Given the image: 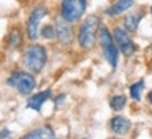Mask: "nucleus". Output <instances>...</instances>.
Masks as SVG:
<instances>
[{
	"label": "nucleus",
	"mask_w": 152,
	"mask_h": 139,
	"mask_svg": "<svg viewBox=\"0 0 152 139\" xmlns=\"http://www.w3.org/2000/svg\"><path fill=\"white\" fill-rule=\"evenodd\" d=\"M142 17H144V13L141 11H132V13H128L127 16L124 17L123 20V24H124V30H127L128 32H137L138 27H140V23H141Z\"/></svg>",
	"instance_id": "12"
},
{
	"label": "nucleus",
	"mask_w": 152,
	"mask_h": 139,
	"mask_svg": "<svg viewBox=\"0 0 152 139\" xmlns=\"http://www.w3.org/2000/svg\"><path fill=\"white\" fill-rule=\"evenodd\" d=\"M144 87H145V82L144 80H140V82H135L134 84L130 86V96L132 100L135 101H140L142 97V91H144Z\"/></svg>",
	"instance_id": "15"
},
{
	"label": "nucleus",
	"mask_w": 152,
	"mask_h": 139,
	"mask_svg": "<svg viewBox=\"0 0 152 139\" xmlns=\"http://www.w3.org/2000/svg\"><path fill=\"white\" fill-rule=\"evenodd\" d=\"M41 37L45 38V39H52V38H55V25H52V24L44 25L42 30H41Z\"/></svg>",
	"instance_id": "17"
},
{
	"label": "nucleus",
	"mask_w": 152,
	"mask_h": 139,
	"mask_svg": "<svg viewBox=\"0 0 152 139\" xmlns=\"http://www.w3.org/2000/svg\"><path fill=\"white\" fill-rule=\"evenodd\" d=\"M113 139H118V138H113Z\"/></svg>",
	"instance_id": "21"
},
{
	"label": "nucleus",
	"mask_w": 152,
	"mask_h": 139,
	"mask_svg": "<svg viewBox=\"0 0 152 139\" xmlns=\"http://www.w3.org/2000/svg\"><path fill=\"white\" fill-rule=\"evenodd\" d=\"M48 14V11L45 7L42 6H38L35 9L31 10L30 16H28L27 20V27H26V32H27V37L31 39V41H35L39 35V24H41V20Z\"/></svg>",
	"instance_id": "7"
},
{
	"label": "nucleus",
	"mask_w": 152,
	"mask_h": 139,
	"mask_svg": "<svg viewBox=\"0 0 152 139\" xmlns=\"http://www.w3.org/2000/svg\"><path fill=\"white\" fill-rule=\"evenodd\" d=\"M125 104H127V97L123 94H117L110 98V107L114 111H121L125 107Z\"/></svg>",
	"instance_id": "16"
},
{
	"label": "nucleus",
	"mask_w": 152,
	"mask_h": 139,
	"mask_svg": "<svg viewBox=\"0 0 152 139\" xmlns=\"http://www.w3.org/2000/svg\"><path fill=\"white\" fill-rule=\"evenodd\" d=\"M48 60V52L45 47L39 44H33L26 48L23 55V65L31 73H39L45 68Z\"/></svg>",
	"instance_id": "2"
},
{
	"label": "nucleus",
	"mask_w": 152,
	"mask_h": 139,
	"mask_svg": "<svg viewBox=\"0 0 152 139\" xmlns=\"http://www.w3.org/2000/svg\"><path fill=\"white\" fill-rule=\"evenodd\" d=\"M148 101H149V103L152 104V90L149 91V93H148Z\"/></svg>",
	"instance_id": "19"
},
{
	"label": "nucleus",
	"mask_w": 152,
	"mask_h": 139,
	"mask_svg": "<svg viewBox=\"0 0 152 139\" xmlns=\"http://www.w3.org/2000/svg\"><path fill=\"white\" fill-rule=\"evenodd\" d=\"M132 4H134V0H117L114 4H111L106 10V14L111 17L120 16V14H123V13L130 10L132 7Z\"/></svg>",
	"instance_id": "13"
},
{
	"label": "nucleus",
	"mask_w": 152,
	"mask_h": 139,
	"mask_svg": "<svg viewBox=\"0 0 152 139\" xmlns=\"http://www.w3.org/2000/svg\"><path fill=\"white\" fill-rule=\"evenodd\" d=\"M100 25H102L100 18L96 14H90L82 21L80 27L77 30V42L80 45V48L92 49L96 45Z\"/></svg>",
	"instance_id": "1"
},
{
	"label": "nucleus",
	"mask_w": 152,
	"mask_h": 139,
	"mask_svg": "<svg viewBox=\"0 0 152 139\" xmlns=\"http://www.w3.org/2000/svg\"><path fill=\"white\" fill-rule=\"evenodd\" d=\"M21 139H56V134L49 125H42L30 131Z\"/></svg>",
	"instance_id": "10"
},
{
	"label": "nucleus",
	"mask_w": 152,
	"mask_h": 139,
	"mask_svg": "<svg viewBox=\"0 0 152 139\" xmlns=\"http://www.w3.org/2000/svg\"><path fill=\"white\" fill-rule=\"evenodd\" d=\"M111 35H113V39L115 45H117L118 51L124 56H132L135 54V42L132 41L130 32L124 30V27H115L111 32Z\"/></svg>",
	"instance_id": "6"
},
{
	"label": "nucleus",
	"mask_w": 152,
	"mask_h": 139,
	"mask_svg": "<svg viewBox=\"0 0 152 139\" xmlns=\"http://www.w3.org/2000/svg\"><path fill=\"white\" fill-rule=\"evenodd\" d=\"M87 9V0H62L61 3V18L69 24L77 23L85 16Z\"/></svg>",
	"instance_id": "5"
},
{
	"label": "nucleus",
	"mask_w": 152,
	"mask_h": 139,
	"mask_svg": "<svg viewBox=\"0 0 152 139\" xmlns=\"http://www.w3.org/2000/svg\"><path fill=\"white\" fill-rule=\"evenodd\" d=\"M10 135V132L7 131V129H3L1 132H0V139H3V138H6V136H9Z\"/></svg>",
	"instance_id": "18"
},
{
	"label": "nucleus",
	"mask_w": 152,
	"mask_h": 139,
	"mask_svg": "<svg viewBox=\"0 0 152 139\" xmlns=\"http://www.w3.org/2000/svg\"><path fill=\"white\" fill-rule=\"evenodd\" d=\"M7 86L16 89L20 94L28 96L37 86V80L31 72L28 70H14L10 75V77L6 80Z\"/></svg>",
	"instance_id": "4"
},
{
	"label": "nucleus",
	"mask_w": 152,
	"mask_h": 139,
	"mask_svg": "<svg viewBox=\"0 0 152 139\" xmlns=\"http://www.w3.org/2000/svg\"><path fill=\"white\" fill-rule=\"evenodd\" d=\"M7 42H9V47L10 48H20L23 44V34L18 28H14L13 31L9 34V38H7Z\"/></svg>",
	"instance_id": "14"
},
{
	"label": "nucleus",
	"mask_w": 152,
	"mask_h": 139,
	"mask_svg": "<svg viewBox=\"0 0 152 139\" xmlns=\"http://www.w3.org/2000/svg\"><path fill=\"white\" fill-rule=\"evenodd\" d=\"M55 37L62 45H71L75 39V31L68 21L64 18H58L55 21Z\"/></svg>",
	"instance_id": "8"
},
{
	"label": "nucleus",
	"mask_w": 152,
	"mask_h": 139,
	"mask_svg": "<svg viewBox=\"0 0 152 139\" xmlns=\"http://www.w3.org/2000/svg\"><path fill=\"white\" fill-rule=\"evenodd\" d=\"M51 96H52V90H51V89L39 91V93L31 96L27 100V108H31L34 111H41L42 106L51 98Z\"/></svg>",
	"instance_id": "9"
},
{
	"label": "nucleus",
	"mask_w": 152,
	"mask_h": 139,
	"mask_svg": "<svg viewBox=\"0 0 152 139\" xmlns=\"http://www.w3.org/2000/svg\"><path fill=\"white\" fill-rule=\"evenodd\" d=\"M97 41H99V44H100L102 49H103L106 60L109 62V65L113 69H115L117 65H118L120 51H118V48H117L115 42H114L111 32L109 31V28L106 27V25H100V28H99Z\"/></svg>",
	"instance_id": "3"
},
{
	"label": "nucleus",
	"mask_w": 152,
	"mask_h": 139,
	"mask_svg": "<svg viewBox=\"0 0 152 139\" xmlns=\"http://www.w3.org/2000/svg\"><path fill=\"white\" fill-rule=\"evenodd\" d=\"M151 13H152V6H151Z\"/></svg>",
	"instance_id": "20"
},
{
	"label": "nucleus",
	"mask_w": 152,
	"mask_h": 139,
	"mask_svg": "<svg viewBox=\"0 0 152 139\" xmlns=\"http://www.w3.org/2000/svg\"><path fill=\"white\" fill-rule=\"evenodd\" d=\"M130 128H131L130 119L123 117V115H115V117H113L111 121H110V129L113 131L114 134L124 135L130 131Z\"/></svg>",
	"instance_id": "11"
}]
</instances>
